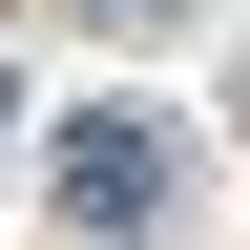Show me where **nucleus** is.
Masks as SVG:
<instances>
[{
  "label": "nucleus",
  "instance_id": "1",
  "mask_svg": "<svg viewBox=\"0 0 250 250\" xmlns=\"http://www.w3.org/2000/svg\"><path fill=\"white\" fill-rule=\"evenodd\" d=\"M42 188H62V229H167V125H146V104H83V125H62V146H42Z\"/></svg>",
  "mask_w": 250,
  "mask_h": 250
}]
</instances>
